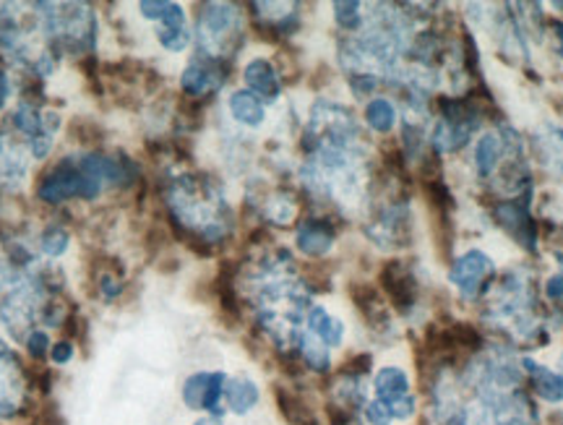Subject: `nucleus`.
Listing matches in <instances>:
<instances>
[{
    "instance_id": "1",
    "label": "nucleus",
    "mask_w": 563,
    "mask_h": 425,
    "mask_svg": "<svg viewBox=\"0 0 563 425\" xmlns=\"http://www.w3.org/2000/svg\"><path fill=\"white\" fill-rule=\"evenodd\" d=\"M165 207L183 236L220 246L235 236V209L224 186L207 173H175L165 183Z\"/></svg>"
},
{
    "instance_id": "2",
    "label": "nucleus",
    "mask_w": 563,
    "mask_h": 425,
    "mask_svg": "<svg viewBox=\"0 0 563 425\" xmlns=\"http://www.w3.org/2000/svg\"><path fill=\"white\" fill-rule=\"evenodd\" d=\"M245 11L238 3H201L194 24L196 55L232 63L245 45Z\"/></svg>"
},
{
    "instance_id": "3",
    "label": "nucleus",
    "mask_w": 563,
    "mask_h": 425,
    "mask_svg": "<svg viewBox=\"0 0 563 425\" xmlns=\"http://www.w3.org/2000/svg\"><path fill=\"white\" fill-rule=\"evenodd\" d=\"M439 118L428 131V149L433 157H452L460 154L483 133L485 108L470 95L439 97Z\"/></svg>"
},
{
    "instance_id": "4",
    "label": "nucleus",
    "mask_w": 563,
    "mask_h": 425,
    "mask_svg": "<svg viewBox=\"0 0 563 425\" xmlns=\"http://www.w3.org/2000/svg\"><path fill=\"white\" fill-rule=\"evenodd\" d=\"M498 266L488 251L483 248H464L460 257L452 259L446 269V282L456 290V295L467 303L483 301L496 285Z\"/></svg>"
},
{
    "instance_id": "5",
    "label": "nucleus",
    "mask_w": 563,
    "mask_h": 425,
    "mask_svg": "<svg viewBox=\"0 0 563 425\" xmlns=\"http://www.w3.org/2000/svg\"><path fill=\"white\" fill-rule=\"evenodd\" d=\"M365 238L382 251H402L412 243L415 217L407 198H394L373 211V217L365 219L363 225Z\"/></svg>"
},
{
    "instance_id": "6",
    "label": "nucleus",
    "mask_w": 563,
    "mask_h": 425,
    "mask_svg": "<svg viewBox=\"0 0 563 425\" xmlns=\"http://www.w3.org/2000/svg\"><path fill=\"white\" fill-rule=\"evenodd\" d=\"M490 219L525 253L538 257L540 232L532 215V198H496L490 204Z\"/></svg>"
},
{
    "instance_id": "7",
    "label": "nucleus",
    "mask_w": 563,
    "mask_h": 425,
    "mask_svg": "<svg viewBox=\"0 0 563 425\" xmlns=\"http://www.w3.org/2000/svg\"><path fill=\"white\" fill-rule=\"evenodd\" d=\"M230 373L220 371H194L183 379L180 400L191 413L199 415H228L224 410V384Z\"/></svg>"
},
{
    "instance_id": "8",
    "label": "nucleus",
    "mask_w": 563,
    "mask_h": 425,
    "mask_svg": "<svg viewBox=\"0 0 563 425\" xmlns=\"http://www.w3.org/2000/svg\"><path fill=\"white\" fill-rule=\"evenodd\" d=\"M30 402V379L16 350L0 339V421H11Z\"/></svg>"
},
{
    "instance_id": "9",
    "label": "nucleus",
    "mask_w": 563,
    "mask_h": 425,
    "mask_svg": "<svg viewBox=\"0 0 563 425\" xmlns=\"http://www.w3.org/2000/svg\"><path fill=\"white\" fill-rule=\"evenodd\" d=\"M230 66L232 63L194 55L180 70L178 87L183 91V97L191 99V102H203V99L220 95L224 84L230 81Z\"/></svg>"
},
{
    "instance_id": "10",
    "label": "nucleus",
    "mask_w": 563,
    "mask_h": 425,
    "mask_svg": "<svg viewBox=\"0 0 563 425\" xmlns=\"http://www.w3.org/2000/svg\"><path fill=\"white\" fill-rule=\"evenodd\" d=\"M336 238H340V228H336V219L329 215H306L295 225V251L302 259H327L334 251Z\"/></svg>"
},
{
    "instance_id": "11",
    "label": "nucleus",
    "mask_w": 563,
    "mask_h": 425,
    "mask_svg": "<svg viewBox=\"0 0 563 425\" xmlns=\"http://www.w3.org/2000/svg\"><path fill=\"white\" fill-rule=\"evenodd\" d=\"M382 287L391 306L402 316H412L420 306V282L405 261L394 259L382 269Z\"/></svg>"
},
{
    "instance_id": "12",
    "label": "nucleus",
    "mask_w": 563,
    "mask_h": 425,
    "mask_svg": "<svg viewBox=\"0 0 563 425\" xmlns=\"http://www.w3.org/2000/svg\"><path fill=\"white\" fill-rule=\"evenodd\" d=\"M241 81L243 89H249L251 95L262 99L266 108L282 102V97H285V79H282L274 61L266 58V55H253V58L245 61V66L241 70Z\"/></svg>"
},
{
    "instance_id": "13",
    "label": "nucleus",
    "mask_w": 563,
    "mask_h": 425,
    "mask_svg": "<svg viewBox=\"0 0 563 425\" xmlns=\"http://www.w3.org/2000/svg\"><path fill=\"white\" fill-rule=\"evenodd\" d=\"M485 407L493 425H540V413L525 386L493 396L490 402H485Z\"/></svg>"
},
{
    "instance_id": "14",
    "label": "nucleus",
    "mask_w": 563,
    "mask_h": 425,
    "mask_svg": "<svg viewBox=\"0 0 563 425\" xmlns=\"http://www.w3.org/2000/svg\"><path fill=\"white\" fill-rule=\"evenodd\" d=\"M251 17L256 19L258 30L269 32L274 40H287L298 34L302 24L300 3H251Z\"/></svg>"
},
{
    "instance_id": "15",
    "label": "nucleus",
    "mask_w": 563,
    "mask_h": 425,
    "mask_svg": "<svg viewBox=\"0 0 563 425\" xmlns=\"http://www.w3.org/2000/svg\"><path fill=\"white\" fill-rule=\"evenodd\" d=\"M253 201H256V215L262 217V222L269 225V228H295V225H298L300 198L295 190L279 186L264 190V194L253 198Z\"/></svg>"
},
{
    "instance_id": "16",
    "label": "nucleus",
    "mask_w": 563,
    "mask_h": 425,
    "mask_svg": "<svg viewBox=\"0 0 563 425\" xmlns=\"http://www.w3.org/2000/svg\"><path fill=\"white\" fill-rule=\"evenodd\" d=\"M532 154L553 181L563 183V126L545 120L532 137Z\"/></svg>"
},
{
    "instance_id": "17",
    "label": "nucleus",
    "mask_w": 563,
    "mask_h": 425,
    "mask_svg": "<svg viewBox=\"0 0 563 425\" xmlns=\"http://www.w3.org/2000/svg\"><path fill=\"white\" fill-rule=\"evenodd\" d=\"M371 392H373V400L384 402L386 407L397 405L399 400L415 394L410 371H407L405 366H397V363L378 366L376 371L371 373Z\"/></svg>"
},
{
    "instance_id": "18",
    "label": "nucleus",
    "mask_w": 563,
    "mask_h": 425,
    "mask_svg": "<svg viewBox=\"0 0 563 425\" xmlns=\"http://www.w3.org/2000/svg\"><path fill=\"white\" fill-rule=\"evenodd\" d=\"M30 160L24 141L0 131V190H16L26 181Z\"/></svg>"
},
{
    "instance_id": "19",
    "label": "nucleus",
    "mask_w": 563,
    "mask_h": 425,
    "mask_svg": "<svg viewBox=\"0 0 563 425\" xmlns=\"http://www.w3.org/2000/svg\"><path fill=\"white\" fill-rule=\"evenodd\" d=\"M519 366L538 400H543L545 405H563V377L555 368L543 366L532 356H519Z\"/></svg>"
},
{
    "instance_id": "20",
    "label": "nucleus",
    "mask_w": 563,
    "mask_h": 425,
    "mask_svg": "<svg viewBox=\"0 0 563 425\" xmlns=\"http://www.w3.org/2000/svg\"><path fill=\"white\" fill-rule=\"evenodd\" d=\"M302 327H306V331H311V335L319 339V342L327 345L332 352L342 350L344 342H347V324H344L340 316H334L323 303H313V306L308 308Z\"/></svg>"
},
{
    "instance_id": "21",
    "label": "nucleus",
    "mask_w": 563,
    "mask_h": 425,
    "mask_svg": "<svg viewBox=\"0 0 563 425\" xmlns=\"http://www.w3.org/2000/svg\"><path fill=\"white\" fill-rule=\"evenodd\" d=\"M504 141L496 129L477 133V139L473 141V170L477 181L493 183L504 165Z\"/></svg>"
},
{
    "instance_id": "22",
    "label": "nucleus",
    "mask_w": 563,
    "mask_h": 425,
    "mask_svg": "<svg viewBox=\"0 0 563 425\" xmlns=\"http://www.w3.org/2000/svg\"><path fill=\"white\" fill-rule=\"evenodd\" d=\"M262 405V386L249 373H232L224 384V410L235 417L251 415Z\"/></svg>"
},
{
    "instance_id": "23",
    "label": "nucleus",
    "mask_w": 563,
    "mask_h": 425,
    "mask_svg": "<svg viewBox=\"0 0 563 425\" xmlns=\"http://www.w3.org/2000/svg\"><path fill=\"white\" fill-rule=\"evenodd\" d=\"M228 116L235 126H241L243 131H258L266 126V105L256 95H251L249 89H232L228 95Z\"/></svg>"
},
{
    "instance_id": "24",
    "label": "nucleus",
    "mask_w": 563,
    "mask_h": 425,
    "mask_svg": "<svg viewBox=\"0 0 563 425\" xmlns=\"http://www.w3.org/2000/svg\"><path fill=\"white\" fill-rule=\"evenodd\" d=\"M402 123V112H399L397 102L386 95H376L365 102L363 108V126L376 137H391L394 131Z\"/></svg>"
},
{
    "instance_id": "25",
    "label": "nucleus",
    "mask_w": 563,
    "mask_h": 425,
    "mask_svg": "<svg viewBox=\"0 0 563 425\" xmlns=\"http://www.w3.org/2000/svg\"><path fill=\"white\" fill-rule=\"evenodd\" d=\"M298 360L308 373H313V377H329V373L334 371V352L306 329H302L298 345Z\"/></svg>"
},
{
    "instance_id": "26",
    "label": "nucleus",
    "mask_w": 563,
    "mask_h": 425,
    "mask_svg": "<svg viewBox=\"0 0 563 425\" xmlns=\"http://www.w3.org/2000/svg\"><path fill=\"white\" fill-rule=\"evenodd\" d=\"M70 240H74V238H70V230L66 228V225H63V222H47L37 236V248H40V253L45 259L58 261L68 253Z\"/></svg>"
},
{
    "instance_id": "27",
    "label": "nucleus",
    "mask_w": 563,
    "mask_h": 425,
    "mask_svg": "<svg viewBox=\"0 0 563 425\" xmlns=\"http://www.w3.org/2000/svg\"><path fill=\"white\" fill-rule=\"evenodd\" d=\"M439 425H493V421H490L488 407H485L481 400H475V396H464L460 405L443 417Z\"/></svg>"
},
{
    "instance_id": "28",
    "label": "nucleus",
    "mask_w": 563,
    "mask_h": 425,
    "mask_svg": "<svg viewBox=\"0 0 563 425\" xmlns=\"http://www.w3.org/2000/svg\"><path fill=\"white\" fill-rule=\"evenodd\" d=\"M154 40L170 55H183L194 47V26H154Z\"/></svg>"
},
{
    "instance_id": "29",
    "label": "nucleus",
    "mask_w": 563,
    "mask_h": 425,
    "mask_svg": "<svg viewBox=\"0 0 563 425\" xmlns=\"http://www.w3.org/2000/svg\"><path fill=\"white\" fill-rule=\"evenodd\" d=\"M365 3L361 0H336L332 3L334 24L340 26L344 34H357L365 26Z\"/></svg>"
},
{
    "instance_id": "30",
    "label": "nucleus",
    "mask_w": 563,
    "mask_h": 425,
    "mask_svg": "<svg viewBox=\"0 0 563 425\" xmlns=\"http://www.w3.org/2000/svg\"><path fill=\"white\" fill-rule=\"evenodd\" d=\"M55 339L51 337V331L45 327H34L30 335L24 337V347L26 352H30V358L34 363H45L47 358H51V347H53Z\"/></svg>"
},
{
    "instance_id": "31",
    "label": "nucleus",
    "mask_w": 563,
    "mask_h": 425,
    "mask_svg": "<svg viewBox=\"0 0 563 425\" xmlns=\"http://www.w3.org/2000/svg\"><path fill=\"white\" fill-rule=\"evenodd\" d=\"M123 290L125 282L121 274L110 272V269H102V272L97 274V295H100V301L108 303V306L123 295Z\"/></svg>"
},
{
    "instance_id": "32",
    "label": "nucleus",
    "mask_w": 563,
    "mask_h": 425,
    "mask_svg": "<svg viewBox=\"0 0 563 425\" xmlns=\"http://www.w3.org/2000/svg\"><path fill=\"white\" fill-rule=\"evenodd\" d=\"M543 295L551 306H563V253H555V272L543 282Z\"/></svg>"
},
{
    "instance_id": "33",
    "label": "nucleus",
    "mask_w": 563,
    "mask_h": 425,
    "mask_svg": "<svg viewBox=\"0 0 563 425\" xmlns=\"http://www.w3.org/2000/svg\"><path fill=\"white\" fill-rule=\"evenodd\" d=\"M361 423L363 425H394V417L384 402L373 400L371 396V400L365 402V407L361 410Z\"/></svg>"
},
{
    "instance_id": "34",
    "label": "nucleus",
    "mask_w": 563,
    "mask_h": 425,
    "mask_svg": "<svg viewBox=\"0 0 563 425\" xmlns=\"http://www.w3.org/2000/svg\"><path fill=\"white\" fill-rule=\"evenodd\" d=\"M170 6L173 0H141V3H136V11L141 19L159 24V21L167 17V11H170Z\"/></svg>"
},
{
    "instance_id": "35",
    "label": "nucleus",
    "mask_w": 563,
    "mask_h": 425,
    "mask_svg": "<svg viewBox=\"0 0 563 425\" xmlns=\"http://www.w3.org/2000/svg\"><path fill=\"white\" fill-rule=\"evenodd\" d=\"M74 358H76V345L70 342V339H55L51 347V358L47 360H51L53 366L63 368V366H68Z\"/></svg>"
},
{
    "instance_id": "36",
    "label": "nucleus",
    "mask_w": 563,
    "mask_h": 425,
    "mask_svg": "<svg viewBox=\"0 0 563 425\" xmlns=\"http://www.w3.org/2000/svg\"><path fill=\"white\" fill-rule=\"evenodd\" d=\"M548 30H551L555 55H559V58L563 61V21H561V19H553L551 24H548Z\"/></svg>"
},
{
    "instance_id": "37",
    "label": "nucleus",
    "mask_w": 563,
    "mask_h": 425,
    "mask_svg": "<svg viewBox=\"0 0 563 425\" xmlns=\"http://www.w3.org/2000/svg\"><path fill=\"white\" fill-rule=\"evenodd\" d=\"M9 97H11V79H9V74H5L3 68H0V110L5 108Z\"/></svg>"
},
{
    "instance_id": "38",
    "label": "nucleus",
    "mask_w": 563,
    "mask_h": 425,
    "mask_svg": "<svg viewBox=\"0 0 563 425\" xmlns=\"http://www.w3.org/2000/svg\"><path fill=\"white\" fill-rule=\"evenodd\" d=\"M194 425H228L224 423V415H199Z\"/></svg>"
},
{
    "instance_id": "39",
    "label": "nucleus",
    "mask_w": 563,
    "mask_h": 425,
    "mask_svg": "<svg viewBox=\"0 0 563 425\" xmlns=\"http://www.w3.org/2000/svg\"><path fill=\"white\" fill-rule=\"evenodd\" d=\"M559 366H561V368H559V373H561V377H563V352H561V360H559Z\"/></svg>"
}]
</instances>
